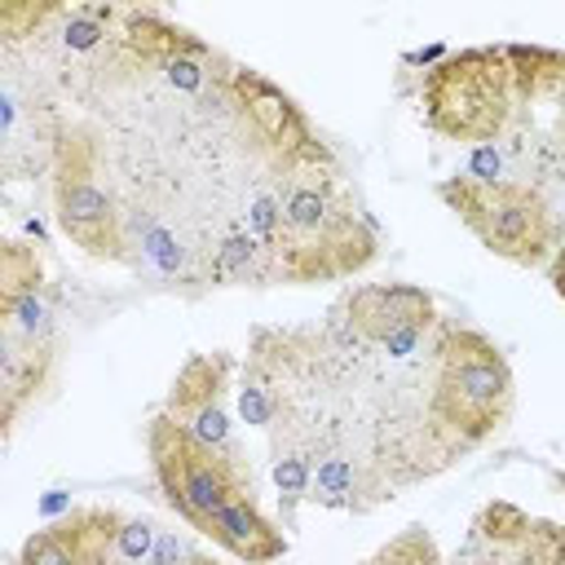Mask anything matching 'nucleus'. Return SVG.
<instances>
[{
    "instance_id": "f257e3e1",
    "label": "nucleus",
    "mask_w": 565,
    "mask_h": 565,
    "mask_svg": "<svg viewBox=\"0 0 565 565\" xmlns=\"http://www.w3.org/2000/svg\"><path fill=\"white\" fill-rule=\"evenodd\" d=\"M516 380L503 349L459 318L362 344L327 322L256 327L238 411L269 433L278 499L375 512L508 428Z\"/></svg>"
},
{
    "instance_id": "f03ea898",
    "label": "nucleus",
    "mask_w": 565,
    "mask_h": 565,
    "mask_svg": "<svg viewBox=\"0 0 565 565\" xmlns=\"http://www.w3.org/2000/svg\"><path fill=\"white\" fill-rule=\"evenodd\" d=\"M380 252V230L344 168H305L278 207L269 234L274 282L309 287L366 269Z\"/></svg>"
},
{
    "instance_id": "7ed1b4c3",
    "label": "nucleus",
    "mask_w": 565,
    "mask_h": 565,
    "mask_svg": "<svg viewBox=\"0 0 565 565\" xmlns=\"http://www.w3.org/2000/svg\"><path fill=\"white\" fill-rule=\"evenodd\" d=\"M437 199L472 230V238L521 269H539L561 247V221L543 185L521 177H441Z\"/></svg>"
},
{
    "instance_id": "20e7f679",
    "label": "nucleus",
    "mask_w": 565,
    "mask_h": 565,
    "mask_svg": "<svg viewBox=\"0 0 565 565\" xmlns=\"http://www.w3.org/2000/svg\"><path fill=\"white\" fill-rule=\"evenodd\" d=\"M102 132L84 119H66L53 132V163H49V181H53V212L62 234L93 260L106 265H132V247H128V221H124V203L110 185H102Z\"/></svg>"
},
{
    "instance_id": "39448f33",
    "label": "nucleus",
    "mask_w": 565,
    "mask_h": 565,
    "mask_svg": "<svg viewBox=\"0 0 565 565\" xmlns=\"http://www.w3.org/2000/svg\"><path fill=\"white\" fill-rule=\"evenodd\" d=\"M428 132L463 146H494L512 119V53L508 44L459 49L437 57L419 79Z\"/></svg>"
},
{
    "instance_id": "423d86ee",
    "label": "nucleus",
    "mask_w": 565,
    "mask_h": 565,
    "mask_svg": "<svg viewBox=\"0 0 565 565\" xmlns=\"http://www.w3.org/2000/svg\"><path fill=\"white\" fill-rule=\"evenodd\" d=\"M146 450H150V468L163 503L199 534L207 530L216 508H225L238 494H256L247 450H221L194 437L185 424H177L163 411L150 415L146 424Z\"/></svg>"
},
{
    "instance_id": "0eeeda50",
    "label": "nucleus",
    "mask_w": 565,
    "mask_h": 565,
    "mask_svg": "<svg viewBox=\"0 0 565 565\" xmlns=\"http://www.w3.org/2000/svg\"><path fill=\"white\" fill-rule=\"evenodd\" d=\"M512 53V119L503 146L530 177H565V49L508 44Z\"/></svg>"
},
{
    "instance_id": "6e6552de",
    "label": "nucleus",
    "mask_w": 565,
    "mask_h": 565,
    "mask_svg": "<svg viewBox=\"0 0 565 565\" xmlns=\"http://www.w3.org/2000/svg\"><path fill=\"white\" fill-rule=\"evenodd\" d=\"M57 362V309L49 291H31L0 305V419L4 433L18 424L22 406L40 397Z\"/></svg>"
},
{
    "instance_id": "1a4fd4ad",
    "label": "nucleus",
    "mask_w": 565,
    "mask_h": 565,
    "mask_svg": "<svg viewBox=\"0 0 565 565\" xmlns=\"http://www.w3.org/2000/svg\"><path fill=\"white\" fill-rule=\"evenodd\" d=\"M322 322L349 340L388 344V340L437 327L441 313H437L433 291H424L415 282H358V287H344L327 305Z\"/></svg>"
},
{
    "instance_id": "9d476101",
    "label": "nucleus",
    "mask_w": 565,
    "mask_h": 565,
    "mask_svg": "<svg viewBox=\"0 0 565 565\" xmlns=\"http://www.w3.org/2000/svg\"><path fill=\"white\" fill-rule=\"evenodd\" d=\"M450 565H565V521L530 516L508 499H490Z\"/></svg>"
},
{
    "instance_id": "9b49d317",
    "label": "nucleus",
    "mask_w": 565,
    "mask_h": 565,
    "mask_svg": "<svg viewBox=\"0 0 565 565\" xmlns=\"http://www.w3.org/2000/svg\"><path fill=\"white\" fill-rule=\"evenodd\" d=\"M230 371H234V353L225 349L190 353L163 397V415H172L194 437L221 450H243L234 437V419H230Z\"/></svg>"
},
{
    "instance_id": "f8f14e48",
    "label": "nucleus",
    "mask_w": 565,
    "mask_h": 565,
    "mask_svg": "<svg viewBox=\"0 0 565 565\" xmlns=\"http://www.w3.org/2000/svg\"><path fill=\"white\" fill-rule=\"evenodd\" d=\"M128 512L119 508H71L66 516L35 530L13 565H124L119 561V530Z\"/></svg>"
},
{
    "instance_id": "ddd939ff",
    "label": "nucleus",
    "mask_w": 565,
    "mask_h": 565,
    "mask_svg": "<svg viewBox=\"0 0 565 565\" xmlns=\"http://www.w3.org/2000/svg\"><path fill=\"white\" fill-rule=\"evenodd\" d=\"M203 539H212L216 547H225L230 556H238L247 565H269V561L287 556V534L256 508V494H238L225 508H216Z\"/></svg>"
},
{
    "instance_id": "4468645a",
    "label": "nucleus",
    "mask_w": 565,
    "mask_h": 565,
    "mask_svg": "<svg viewBox=\"0 0 565 565\" xmlns=\"http://www.w3.org/2000/svg\"><path fill=\"white\" fill-rule=\"evenodd\" d=\"M31 291H44V260L31 243L9 238L0 247V305H13Z\"/></svg>"
},
{
    "instance_id": "2eb2a0df",
    "label": "nucleus",
    "mask_w": 565,
    "mask_h": 565,
    "mask_svg": "<svg viewBox=\"0 0 565 565\" xmlns=\"http://www.w3.org/2000/svg\"><path fill=\"white\" fill-rule=\"evenodd\" d=\"M362 565H441V552H437V543L424 525H406L384 547H375Z\"/></svg>"
},
{
    "instance_id": "dca6fc26",
    "label": "nucleus",
    "mask_w": 565,
    "mask_h": 565,
    "mask_svg": "<svg viewBox=\"0 0 565 565\" xmlns=\"http://www.w3.org/2000/svg\"><path fill=\"white\" fill-rule=\"evenodd\" d=\"M547 282H552V291L565 300V234H561V247H556L552 260H547Z\"/></svg>"
},
{
    "instance_id": "f3484780",
    "label": "nucleus",
    "mask_w": 565,
    "mask_h": 565,
    "mask_svg": "<svg viewBox=\"0 0 565 565\" xmlns=\"http://www.w3.org/2000/svg\"><path fill=\"white\" fill-rule=\"evenodd\" d=\"M185 565H216V561H212V556H203V552H190V561H185Z\"/></svg>"
}]
</instances>
